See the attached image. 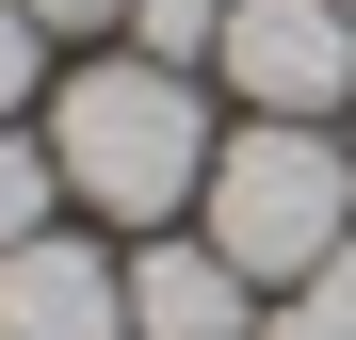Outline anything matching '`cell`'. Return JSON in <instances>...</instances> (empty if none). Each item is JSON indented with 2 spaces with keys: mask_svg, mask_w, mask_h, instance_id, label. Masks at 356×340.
<instances>
[{
  "mask_svg": "<svg viewBox=\"0 0 356 340\" xmlns=\"http://www.w3.org/2000/svg\"><path fill=\"white\" fill-rule=\"evenodd\" d=\"M33 81H49V33H33V0H0V113H17Z\"/></svg>",
  "mask_w": 356,
  "mask_h": 340,
  "instance_id": "8",
  "label": "cell"
},
{
  "mask_svg": "<svg viewBox=\"0 0 356 340\" xmlns=\"http://www.w3.org/2000/svg\"><path fill=\"white\" fill-rule=\"evenodd\" d=\"M340 17H356V0H340Z\"/></svg>",
  "mask_w": 356,
  "mask_h": 340,
  "instance_id": "11",
  "label": "cell"
},
{
  "mask_svg": "<svg viewBox=\"0 0 356 340\" xmlns=\"http://www.w3.org/2000/svg\"><path fill=\"white\" fill-rule=\"evenodd\" d=\"M0 340H130V275L65 227H33V243H0Z\"/></svg>",
  "mask_w": 356,
  "mask_h": 340,
  "instance_id": "4",
  "label": "cell"
},
{
  "mask_svg": "<svg viewBox=\"0 0 356 340\" xmlns=\"http://www.w3.org/2000/svg\"><path fill=\"white\" fill-rule=\"evenodd\" d=\"M211 113H195V65H81L49 97V162H65V195L113 211V227H178V195H211Z\"/></svg>",
  "mask_w": 356,
  "mask_h": 340,
  "instance_id": "1",
  "label": "cell"
},
{
  "mask_svg": "<svg viewBox=\"0 0 356 340\" xmlns=\"http://www.w3.org/2000/svg\"><path fill=\"white\" fill-rule=\"evenodd\" d=\"M130 33H146V65H211L227 49V0H130Z\"/></svg>",
  "mask_w": 356,
  "mask_h": 340,
  "instance_id": "7",
  "label": "cell"
},
{
  "mask_svg": "<svg viewBox=\"0 0 356 340\" xmlns=\"http://www.w3.org/2000/svg\"><path fill=\"white\" fill-rule=\"evenodd\" d=\"M227 81H243V113H324L356 97V17L340 0H227V49H211Z\"/></svg>",
  "mask_w": 356,
  "mask_h": 340,
  "instance_id": "3",
  "label": "cell"
},
{
  "mask_svg": "<svg viewBox=\"0 0 356 340\" xmlns=\"http://www.w3.org/2000/svg\"><path fill=\"white\" fill-rule=\"evenodd\" d=\"M130 340H259V275L227 259L211 227L195 243H146L130 259Z\"/></svg>",
  "mask_w": 356,
  "mask_h": 340,
  "instance_id": "5",
  "label": "cell"
},
{
  "mask_svg": "<svg viewBox=\"0 0 356 340\" xmlns=\"http://www.w3.org/2000/svg\"><path fill=\"white\" fill-rule=\"evenodd\" d=\"M211 243L259 275V292H308V275L356 243V162H340V130H308V113H259V130H227L211 146Z\"/></svg>",
  "mask_w": 356,
  "mask_h": 340,
  "instance_id": "2",
  "label": "cell"
},
{
  "mask_svg": "<svg viewBox=\"0 0 356 340\" xmlns=\"http://www.w3.org/2000/svg\"><path fill=\"white\" fill-rule=\"evenodd\" d=\"M97 17H130V0H33V33H97Z\"/></svg>",
  "mask_w": 356,
  "mask_h": 340,
  "instance_id": "10",
  "label": "cell"
},
{
  "mask_svg": "<svg viewBox=\"0 0 356 340\" xmlns=\"http://www.w3.org/2000/svg\"><path fill=\"white\" fill-rule=\"evenodd\" d=\"M49 195H65V162H49L33 130H0V243H33V227H49Z\"/></svg>",
  "mask_w": 356,
  "mask_h": 340,
  "instance_id": "6",
  "label": "cell"
},
{
  "mask_svg": "<svg viewBox=\"0 0 356 340\" xmlns=\"http://www.w3.org/2000/svg\"><path fill=\"white\" fill-rule=\"evenodd\" d=\"M291 308H308L324 340H356V243H340V259H324V275H308V292H291Z\"/></svg>",
  "mask_w": 356,
  "mask_h": 340,
  "instance_id": "9",
  "label": "cell"
}]
</instances>
